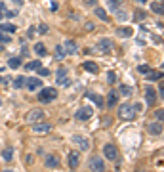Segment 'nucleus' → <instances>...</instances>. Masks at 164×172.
<instances>
[{"label":"nucleus","instance_id":"423d86ee","mask_svg":"<svg viewBox=\"0 0 164 172\" xmlns=\"http://www.w3.org/2000/svg\"><path fill=\"white\" fill-rule=\"evenodd\" d=\"M96 48L99 50V52L107 54V52H111V50H113V40L111 38H99L97 44H96Z\"/></svg>","mask_w":164,"mask_h":172},{"label":"nucleus","instance_id":"0eeeda50","mask_svg":"<svg viewBox=\"0 0 164 172\" xmlns=\"http://www.w3.org/2000/svg\"><path fill=\"white\" fill-rule=\"evenodd\" d=\"M73 142L82 149V151H88V149L92 147V145H90V140H88V138H84V136H78V134L73 136Z\"/></svg>","mask_w":164,"mask_h":172},{"label":"nucleus","instance_id":"de8ad7c7","mask_svg":"<svg viewBox=\"0 0 164 172\" xmlns=\"http://www.w3.org/2000/svg\"><path fill=\"white\" fill-rule=\"evenodd\" d=\"M0 107H2V98H0Z\"/></svg>","mask_w":164,"mask_h":172},{"label":"nucleus","instance_id":"7c9ffc66","mask_svg":"<svg viewBox=\"0 0 164 172\" xmlns=\"http://www.w3.org/2000/svg\"><path fill=\"white\" fill-rule=\"evenodd\" d=\"M8 42H12V37L10 34H4L2 31H0V44H8Z\"/></svg>","mask_w":164,"mask_h":172},{"label":"nucleus","instance_id":"4be33fe9","mask_svg":"<svg viewBox=\"0 0 164 172\" xmlns=\"http://www.w3.org/2000/svg\"><path fill=\"white\" fill-rule=\"evenodd\" d=\"M122 6V0H109V10L111 12H115L117 13V10Z\"/></svg>","mask_w":164,"mask_h":172},{"label":"nucleus","instance_id":"a211bd4d","mask_svg":"<svg viewBox=\"0 0 164 172\" xmlns=\"http://www.w3.org/2000/svg\"><path fill=\"white\" fill-rule=\"evenodd\" d=\"M94 12H96V16H97L99 19H101V21H107V19H109V13H107L103 8H99V6H96Z\"/></svg>","mask_w":164,"mask_h":172},{"label":"nucleus","instance_id":"ddd939ff","mask_svg":"<svg viewBox=\"0 0 164 172\" xmlns=\"http://www.w3.org/2000/svg\"><path fill=\"white\" fill-rule=\"evenodd\" d=\"M63 50H65L67 56H75L78 52V46H76L75 40H65V42H63Z\"/></svg>","mask_w":164,"mask_h":172},{"label":"nucleus","instance_id":"4468645a","mask_svg":"<svg viewBox=\"0 0 164 172\" xmlns=\"http://www.w3.org/2000/svg\"><path fill=\"white\" fill-rule=\"evenodd\" d=\"M82 69L88 71V73H96V75H97V71H99V67H97L96 61H84L82 63Z\"/></svg>","mask_w":164,"mask_h":172},{"label":"nucleus","instance_id":"9b49d317","mask_svg":"<svg viewBox=\"0 0 164 172\" xmlns=\"http://www.w3.org/2000/svg\"><path fill=\"white\" fill-rule=\"evenodd\" d=\"M50 130H52V124H48V123H34L33 124L34 134H48Z\"/></svg>","mask_w":164,"mask_h":172},{"label":"nucleus","instance_id":"f03ea898","mask_svg":"<svg viewBox=\"0 0 164 172\" xmlns=\"http://www.w3.org/2000/svg\"><path fill=\"white\" fill-rule=\"evenodd\" d=\"M58 98V90L55 88H42L40 92H38V102L40 103H50V102H54V99Z\"/></svg>","mask_w":164,"mask_h":172},{"label":"nucleus","instance_id":"a878e982","mask_svg":"<svg viewBox=\"0 0 164 172\" xmlns=\"http://www.w3.org/2000/svg\"><path fill=\"white\" fill-rule=\"evenodd\" d=\"M12 157H13V147H6L4 153H2V159L4 161H12Z\"/></svg>","mask_w":164,"mask_h":172},{"label":"nucleus","instance_id":"f8f14e48","mask_svg":"<svg viewBox=\"0 0 164 172\" xmlns=\"http://www.w3.org/2000/svg\"><path fill=\"white\" fill-rule=\"evenodd\" d=\"M147 132L151 134V136H162V123H159V120H153V123L147 126Z\"/></svg>","mask_w":164,"mask_h":172},{"label":"nucleus","instance_id":"412c9836","mask_svg":"<svg viewBox=\"0 0 164 172\" xmlns=\"http://www.w3.org/2000/svg\"><path fill=\"white\" fill-rule=\"evenodd\" d=\"M117 33H118V37H124V38L132 37V29H130V27H120Z\"/></svg>","mask_w":164,"mask_h":172},{"label":"nucleus","instance_id":"bb28decb","mask_svg":"<svg viewBox=\"0 0 164 172\" xmlns=\"http://www.w3.org/2000/svg\"><path fill=\"white\" fill-rule=\"evenodd\" d=\"M34 52H37L38 56H46V48H44V44H42V42H37V44H34Z\"/></svg>","mask_w":164,"mask_h":172},{"label":"nucleus","instance_id":"2eb2a0df","mask_svg":"<svg viewBox=\"0 0 164 172\" xmlns=\"http://www.w3.org/2000/svg\"><path fill=\"white\" fill-rule=\"evenodd\" d=\"M78 163H80V155H78L76 151H71L69 153V167L71 168H76Z\"/></svg>","mask_w":164,"mask_h":172},{"label":"nucleus","instance_id":"dca6fc26","mask_svg":"<svg viewBox=\"0 0 164 172\" xmlns=\"http://www.w3.org/2000/svg\"><path fill=\"white\" fill-rule=\"evenodd\" d=\"M88 98H90L92 102L96 103V107H99V109H101V107H105V102H103V98L99 96V94H94V92H90V94H88Z\"/></svg>","mask_w":164,"mask_h":172},{"label":"nucleus","instance_id":"39448f33","mask_svg":"<svg viewBox=\"0 0 164 172\" xmlns=\"http://www.w3.org/2000/svg\"><path fill=\"white\" fill-rule=\"evenodd\" d=\"M40 86H42V81H40L38 77H29V78H25V88H27V90L34 92V90H40Z\"/></svg>","mask_w":164,"mask_h":172},{"label":"nucleus","instance_id":"9d476101","mask_svg":"<svg viewBox=\"0 0 164 172\" xmlns=\"http://www.w3.org/2000/svg\"><path fill=\"white\" fill-rule=\"evenodd\" d=\"M145 102H147V105H155L156 103V90L153 88V86H147L145 88Z\"/></svg>","mask_w":164,"mask_h":172},{"label":"nucleus","instance_id":"4c0bfd02","mask_svg":"<svg viewBox=\"0 0 164 172\" xmlns=\"http://www.w3.org/2000/svg\"><path fill=\"white\" fill-rule=\"evenodd\" d=\"M149 81H156V78H162V73H147Z\"/></svg>","mask_w":164,"mask_h":172},{"label":"nucleus","instance_id":"393cba45","mask_svg":"<svg viewBox=\"0 0 164 172\" xmlns=\"http://www.w3.org/2000/svg\"><path fill=\"white\" fill-rule=\"evenodd\" d=\"M8 65H10L12 69H19V65H21V57H10Z\"/></svg>","mask_w":164,"mask_h":172},{"label":"nucleus","instance_id":"7ed1b4c3","mask_svg":"<svg viewBox=\"0 0 164 172\" xmlns=\"http://www.w3.org/2000/svg\"><path fill=\"white\" fill-rule=\"evenodd\" d=\"M44 117H46V113L42 111V109H33V111L27 113L25 120H27V123H31V124H34V123H40V120L44 119Z\"/></svg>","mask_w":164,"mask_h":172},{"label":"nucleus","instance_id":"5701e85b","mask_svg":"<svg viewBox=\"0 0 164 172\" xmlns=\"http://www.w3.org/2000/svg\"><path fill=\"white\" fill-rule=\"evenodd\" d=\"M151 10L156 13V16H162V0H159V2H153Z\"/></svg>","mask_w":164,"mask_h":172},{"label":"nucleus","instance_id":"c756f323","mask_svg":"<svg viewBox=\"0 0 164 172\" xmlns=\"http://www.w3.org/2000/svg\"><path fill=\"white\" fill-rule=\"evenodd\" d=\"M13 84H16V88H25V77H17Z\"/></svg>","mask_w":164,"mask_h":172},{"label":"nucleus","instance_id":"f257e3e1","mask_svg":"<svg viewBox=\"0 0 164 172\" xmlns=\"http://www.w3.org/2000/svg\"><path fill=\"white\" fill-rule=\"evenodd\" d=\"M118 117L124 119V120H134L135 117H138V113L134 111V105L130 102H124L122 105L118 107Z\"/></svg>","mask_w":164,"mask_h":172},{"label":"nucleus","instance_id":"473e14b6","mask_svg":"<svg viewBox=\"0 0 164 172\" xmlns=\"http://www.w3.org/2000/svg\"><path fill=\"white\" fill-rule=\"evenodd\" d=\"M107 81H109V84L117 82V73H115V71H109V73H107Z\"/></svg>","mask_w":164,"mask_h":172},{"label":"nucleus","instance_id":"ea45409f","mask_svg":"<svg viewBox=\"0 0 164 172\" xmlns=\"http://www.w3.org/2000/svg\"><path fill=\"white\" fill-rule=\"evenodd\" d=\"M38 31H40V33H48V25H46V23H40Z\"/></svg>","mask_w":164,"mask_h":172},{"label":"nucleus","instance_id":"1a4fd4ad","mask_svg":"<svg viewBox=\"0 0 164 172\" xmlns=\"http://www.w3.org/2000/svg\"><path fill=\"white\" fill-rule=\"evenodd\" d=\"M90 168H92V172H105V164L99 157H92L90 159Z\"/></svg>","mask_w":164,"mask_h":172},{"label":"nucleus","instance_id":"72a5a7b5","mask_svg":"<svg viewBox=\"0 0 164 172\" xmlns=\"http://www.w3.org/2000/svg\"><path fill=\"white\" fill-rule=\"evenodd\" d=\"M117 17H118L120 21H124V19H128V12H124L122 8H118V10H117Z\"/></svg>","mask_w":164,"mask_h":172},{"label":"nucleus","instance_id":"37998d69","mask_svg":"<svg viewBox=\"0 0 164 172\" xmlns=\"http://www.w3.org/2000/svg\"><path fill=\"white\" fill-rule=\"evenodd\" d=\"M86 29L88 31H94V23H86Z\"/></svg>","mask_w":164,"mask_h":172},{"label":"nucleus","instance_id":"6e6552de","mask_svg":"<svg viewBox=\"0 0 164 172\" xmlns=\"http://www.w3.org/2000/svg\"><path fill=\"white\" fill-rule=\"evenodd\" d=\"M92 115H94V111H92V107H82V109L76 111V120H90Z\"/></svg>","mask_w":164,"mask_h":172},{"label":"nucleus","instance_id":"2f4dec72","mask_svg":"<svg viewBox=\"0 0 164 172\" xmlns=\"http://www.w3.org/2000/svg\"><path fill=\"white\" fill-rule=\"evenodd\" d=\"M67 73H69V69H67V67H59L58 71H55V75H58V78H63V77H67Z\"/></svg>","mask_w":164,"mask_h":172},{"label":"nucleus","instance_id":"c85d7f7f","mask_svg":"<svg viewBox=\"0 0 164 172\" xmlns=\"http://www.w3.org/2000/svg\"><path fill=\"white\" fill-rule=\"evenodd\" d=\"M67 54H65V50H63V46H55V57L58 59H63Z\"/></svg>","mask_w":164,"mask_h":172},{"label":"nucleus","instance_id":"f704fd0d","mask_svg":"<svg viewBox=\"0 0 164 172\" xmlns=\"http://www.w3.org/2000/svg\"><path fill=\"white\" fill-rule=\"evenodd\" d=\"M58 84H59V86H69V84H71V78H69V77L58 78Z\"/></svg>","mask_w":164,"mask_h":172},{"label":"nucleus","instance_id":"6ab92c4d","mask_svg":"<svg viewBox=\"0 0 164 172\" xmlns=\"http://www.w3.org/2000/svg\"><path fill=\"white\" fill-rule=\"evenodd\" d=\"M42 67V63L38 61V59H34V61H29V63H27V65H25V69L27 71H37V69H40Z\"/></svg>","mask_w":164,"mask_h":172},{"label":"nucleus","instance_id":"a18cd8bd","mask_svg":"<svg viewBox=\"0 0 164 172\" xmlns=\"http://www.w3.org/2000/svg\"><path fill=\"white\" fill-rule=\"evenodd\" d=\"M135 2H141V4H145V2H147V0H135Z\"/></svg>","mask_w":164,"mask_h":172},{"label":"nucleus","instance_id":"aec40b11","mask_svg":"<svg viewBox=\"0 0 164 172\" xmlns=\"http://www.w3.org/2000/svg\"><path fill=\"white\" fill-rule=\"evenodd\" d=\"M117 99H118L117 92H111V94L107 96V105H109V107H115L117 105Z\"/></svg>","mask_w":164,"mask_h":172},{"label":"nucleus","instance_id":"20e7f679","mask_svg":"<svg viewBox=\"0 0 164 172\" xmlns=\"http://www.w3.org/2000/svg\"><path fill=\"white\" fill-rule=\"evenodd\" d=\"M103 155H105V159H109V161H117L118 159V149H117V145L107 143V145L103 147Z\"/></svg>","mask_w":164,"mask_h":172},{"label":"nucleus","instance_id":"09e8293b","mask_svg":"<svg viewBox=\"0 0 164 172\" xmlns=\"http://www.w3.org/2000/svg\"><path fill=\"white\" fill-rule=\"evenodd\" d=\"M4 172H13V170H4Z\"/></svg>","mask_w":164,"mask_h":172},{"label":"nucleus","instance_id":"cd10ccee","mask_svg":"<svg viewBox=\"0 0 164 172\" xmlns=\"http://www.w3.org/2000/svg\"><path fill=\"white\" fill-rule=\"evenodd\" d=\"M120 94L126 96V98H130V96H132V88H130L128 84H122V86H120Z\"/></svg>","mask_w":164,"mask_h":172},{"label":"nucleus","instance_id":"c9c22d12","mask_svg":"<svg viewBox=\"0 0 164 172\" xmlns=\"http://www.w3.org/2000/svg\"><path fill=\"white\" fill-rule=\"evenodd\" d=\"M138 71H139L141 75H147L149 71H151V67H149V65H139V67H138Z\"/></svg>","mask_w":164,"mask_h":172},{"label":"nucleus","instance_id":"f3484780","mask_svg":"<svg viewBox=\"0 0 164 172\" xmlns=\"http://www.w3.org/2000/svg\"><path fill=\"white\" fill-rule=\"evenodd\" d=\"M46 167L48 168H58L59 167V159L55 155H48L46 157Z\"/></svg>","mask_w":164,"mask_h":172},{"label":"nucleus","instance_id":"e433bc0d","mask_svg":"<svg viewBox=\"0 0 164 172\" xmlns=\"http://www.w3.org/2000/svg\"><path fill=\"white\" fill-rule=\"evenodd\" d=\"M37 71H38L40 77H48V75H50V69H48V67H40V69H37Z\"/></svg>","mask_w":164,"mask_h":172},{"label":"nucleus","instance_id":"58836bf2","mask_svg":"<svg viewBox=\"0 0 164 172\" xmlns=\"http://www.w3.org/2000/svg\"><path fill=\"white\" fill-rule=\"evenodd\" d=\"M162 115H164V111H162V109H159V111L155 113V120H159V123H162Z\"/></svg>","mask_w":164,"mask_h":172},{"label":"nucleus","instance_id":"49530a36","mask_svg":"<svg viewBox=\"0 0 164 172\" xmlns=\"http://www.w3.org/2000/svg\"><path fill=\"white\" fill-rule=\"evenodd\" d=\"M2 71H4V67H2V65H0V73H2Z\"/></svg>","mask_w":164,"mask_h":172},{"label":"nucleus","instance_id":"79ce46f5","mask_svg":"<svg viewBox=\"0 0 164 172\" xmlns=\"http://www.w3.org/2000/svg\"><path fill=\"white\" fill-rule=\"evenodd\" d=\"M135 19H141V21H143L145 19V13L143 12H138V13H135Z\"/></svg>","mask_w":164,"mask_h":172},{"label":"nucleus","instance_id":"b1692460","mask_svg":"<svg viewBox=\"0 0 164 172\" xmlns=\"http://www.w3.org/2000/svg\"><path fill=\"white\" fill-rule=\"evenodd\" d=\"M0 31H8V33H16L17 31V27L16 25H12V23H4V25H0Z\"/></svg>","mask_w":164,"mask_h":172},{"label":"nucleus","instance_id":"a19ab883","mask_svg":"<svg viewBox=\"0 0 164 172\" xmlns=\"http://www.w3.org/2000/svg\"><path fill=\"white\" fill-rule=\"evenodd\" d=\"M84 4H86V6H94V8L97 6V2H96V0H84Z\"/></svg>","mask_w":164,"mask_h":172},{"label":"nucleus","instance_id":"c03bdc74","mask_svg":"<svg viewBox=\"0 0 164 172\" xmlns=\"http://www.w3.org/2000/svg\"><path fill=\"white\" fill-rule=\"evenodd\" d=\"M6 82H8V78H2V77H0V84H4V86H6Z\"/></svg>","mask_w":164,"mask_h":172},{"label":"nucleus","instance_id":"8fccbe9b","mask_svg":"<svg viewBox=\"0 0 164 172\" xmlns=\"http://www.w3.org/2000/svg\"><path fill=\"white\" fill-rule=\"evenodd\" d=\"M0 52H2V48H0Z\"/></svg>","mask_w":164,"mask_h":172}]
</instances>
